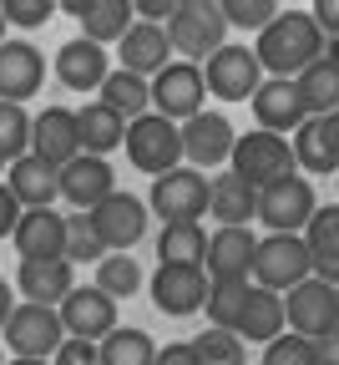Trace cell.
Returning a JSON list of instances; mask_svg holds the SVG:
<instances>
[{"label":"cell","instance_id":"1","mask_svg":"<svg viewBox=\"0 0 339 365\" xmlns=\"http://www.w3.org/2000/svg\"><path fill=\"white\" fill-rule=\"evenodd\" d=\"M259 61L268 76H283V81H299L314 61H324L329 51V36L319 31V21L309 11H283L264 36H259Z\"/></svg>","mask_w":339,"mask_h":365},{"label":"cell","instance_id":"2","mask_svg":"<svg viewBox=\"0 0 339 365\" xmlns=\"http://www.w3.org/2000/svg\"><path fill=\"white\" fill-rule=\"evenodd\" d=\"M228 36V16H223V0H177V11L167 21V41L172 51L192 66H203L223 51Z\"/></svg>","mask_w":339,"mask_h":365},{"label":"cell","instance_id":"3","mask_svg":"<svg viewBox=\"0 0 339 365\" xmlns=\"http://www.w3.org/2000/svg\"><path fill=\"white\" fill-rule=\"evenodd\" d=\"M314 279V259H309V244L304 234H268L259 239V254H254V284L259 289H273V294H288Z\"/></svg>","mask_w":339,"mask_h":365},{"label":"cell","instance_id":"4","mask_svg":"<svg viewBox=\"0 0 339 365\" xmlns=\"http://www.w3.org/2000/svg\"><path fill=\"white\" fill-rule=\"evenodd\" d=\"M233 173L264 193V188H273V182H283V178L299 173L294 143H288V137H278V132L254 127L249 137H238V148H233Z\"/></svg>","mask_w":339,"mask_h":365},{"label":"cell","instance_id":"5","mask_svg":"<svg viewBox=\"0 0 339 365\" xmlns=\"http://www.w3.org/2000/svg\"><path fill=\"white\" fill-rule=\"evenodd\" d=\"M66 325H61V309L51 304H16L11 325H6V350L16 360H56V350L66 345Z\"/></svg>","mask_w":339,"mask_h":365},{"label":"cell","instance_id":"6","mask_svg":"<svg viewBox=\"0 0 339 365\" xmlns=\"http://www.w3.org/2000/svg\"><path fill=\"white\" fill-rule=\"evenodd\" d=\"M208 198H213V182H208L198 168H172V173L152 178L147 208H152L162 223H198V218L208 213Z\"/></svg>","mask_w":339,"mask_h":365},{"label":"cell","instance_id":"7","mask_svg":"<svg viewBox=\"0 0 339 365\" xmlns=\"http://www.w3.org/2000/svg\"><path fill=\"white\" fill-rule=\"evenodd\" d=\"M127 158H132L137 173H152V178L182 168V127L167 122V117H157V112L137 117L127 127Z\"/></svg>","mask_w":339,"mask_h":365},{"label":"cell","instance_id":"8","mask_svg":"<svg viewBox=\"0 0 339 365\" xmlns=\"http://www.w3.org/2000/svg\"><path fill=\"white\" fill-rule=\"evenodd\" d=\"M203 81L223 102H254L268 76H264V61L254 46H223L213 61H203Z\"/></svg>","mask_w":339,"mask_h":365},{"label":"cell","instance_id":"9","mask_svg":"<svg viewBox=\"0 0 339 365\" xmlns=\"http://www.w3.org/2000/svg\"><path fill=\"white\" fill-rule=\"evenodd\" d=\"M319 213V198H314V182L309 178H283L273 188L259 193V218L268 223V234H304Z\"/></svg>","mask_w":339,"mask_h":365},{"label":"cell","instance_id":"10","mask_svg":"<svg viewBox=\"0 0 339 365\" xmlns=\"http://www.w3.org/2000/svg\"><path fill=\"white\" fill-rule=\"evenodd\" d=\"M208 289H213V279L203 264H157V274H152V304L172 319L208 309Z\"/></svg>","mask_w":339,"mask_h":365},{"label":"cell","instance_id":"11","mask_svg":"<svg viewBox=\"0 0 339 365\" xmlns=\"http://www.w3.org/2000/svg\"><path fill=\"white\" fill-rule=\"evenodd\" d=\"M203 97H208V81H203V66L192 61H172L162 76H152V112L177 127L203 112Z\"/></svg>","mask_w":339,"mask_h":365},{"label":"cell","instance_id":"12","mask_svg":"<svg viewBox=\"0 0 339 365\" xmlns=\"http://www.w3.org/2000/svg\"><path fill=\"white\" fill-rule=\"evenodd\" d=\"M86 218H91L96 234H102L107 254H132L142 239H147V203L132 198V193H122V188H117L102 208H91Z\"/></svg>","mask_w":339,"mask_h":365},{"label":"cell","instance_id":"13","mask_svg":"<svg viewBox=\"0 0 339 365\" xmlns=\"http://www.w3.org/2000/svg\"><path fill=\"white\" fill-rule=\"evenodd\" d=\"M61 325H66L71 340L102 345L112 330H122V325H117V299H112L107 289H96V284H76L71 299L61 304Z\"/></svg>","mask_w":339,"mask_h":365},{"label":"cell","instance_id":"14","mask_svg":"<svg viewBox=\"0 0 339 365\" xmlns=\"http://www.w3.org/2000/svg\"><path fill=\"white\" fill-rule=\"evenodd\" d=\"M283 309H288V330L304 335V340H319V335L339 330V289L324 284V279H309L299 289H288Z\"/></svg>","mask_w":339,"mask_h":365},{"label":"cell","instance_id":"15","mask_svg":"<svg viewBox=\"0 0 339 365\" xmlns=\"http://www.w3.org/2000/svg\"><path fill=\"white\" fill-rule=\"evenodd\" d=\"M233 122L223 112H198L192 122H182V158L192 168H218V163H233Z\"/></svg>","mask_w":339,"mask_h":365},{"label":"cell","instance_id":"16","mask_svg":"<svg viewBox=\"0 0 339 365\" xmlns=\"http://www.w3.org/2000/svg\"><path fill=\"white\" fill-rule=\"evenodd\" d=\"M112 193H117V173H112V163H107V158L81 153L76 163H66V168H61V198H66L76 213L102 208Z\"/></svg>","mask_w":339,"mask_h":365},{"label":"cell","instance_id":"17","mask_svg":"<svg viewBox=\"0 0 339 365\" xmlns=\"http://www.w3.org/2000/svg\"><path fill=\"white\" fill-rule=\"evenodd\" d=\"M112 71H117V66H112V56H107V46H96V41H86V36L66 41L61 51H56V81H61L66 91H102Z\"/></svg>","mask_w":339,"mask_h":365},{"label":"cell","instance_id":"18","mask_svg":"<svg viewBox=\"0 0 339 365\" xmlns=\"http://www.w3.org/2000/svg\"><path fill=\"white\" fill-rule=\"evenodd\" d=\"M16 254L21 264H36V259H66V244H71V228L56 208H26L21 228H16Z\"/></svg>","mask_w":339,"mask_h":365},{"label":"cell","instance_id":"19","mask_svg":"<svg viewBox=\"0 0 339 365\" xmlns=\"http://www.w3.org/2000/svg\"><path fill=\"white\" fill-rule=\"evenodd\" d=\"M31 153H36V158H46L51 168L76 163V158L86 153V148H81V122H76V112H71V107H46V112L36 117Z\"/></svg>","mask_w":339,"mask_h":365},{"label":"cell","instance_id":"20","mask_svg":"<svg viewBox=\"0 0 339 365\" xmlns=\"http://www.w3.org/2000/svg\"><path fill=\"white\" fill-rule=\"evenodd\" d=\"M254 117H259L264 132H278V137L299 132V127L309 122V107H304V97H299V81L268 76V81L259 86V97H254Z\"/></svg>","mask_w":339,"mask_h":365},{"label":"cell","instance_id":"21","mask_svg":"<svg viewBox=\"0 0 339 365\" xmlns=\"http://www.w3.org/2000/svg\"><path fill=\"white\" fill-rule=\"evenodd\" d=\"M46 81V61L31 41H6L0 46V102L26 107V97H36Z\"/></svg>","mask_w":339,"mask_h":365},{"label":"cell","instance_id":"22","mask_svg":"<svg viewBox=\"0 0 339 365\" xmlns=\"http://www.w3.org/2000/svg\"><path fill=\"white\" fill-rule=\"evenodd\" d=\"M16 289L26 294V304H51L61 309L76 289V264L71 259H36V264H21L16 274Z\"/></svg>","mask_w":339,"mask_h":365},{"label":"cell","instance_id":"23","mask_svg":"<svg viewBox=\"0 0 339 365\" xmlns=\"http://www.w3.org/2000/svg\"><path fill=\"white\" fill-rule=\"evenodd\" d=\"M66 11L81 21V36L86 41H96V46H122L127 41V31L137 26L132 16H137V6L132 0H66Z\"/></svg>","mask_w":339,"mask_h":365},{"label":"cell","instance_id":"24","mask_svg":"<svg viewBox=\"0 0 339 365\" xmlns=\"http://www.w3.org/2000/svg\"><path fill=\"white\" fill-rule=\"evenodd\" d=\"M117 56H122V71H132V76H162L172 61L167 56H177L172 51V41H167V26H147V21H137L132 31H127V41L117 46Z\"/></svg>","mask_w":339,"mask_h":365},{"label":"cell","instance_id":"25","mask_svg":"<svg viewBox=\"0 0 339 365\" xmlns=\"http://www.w3.org/2000/svg\"><path fill=\"white\" fill-rule=\"evenodd\" d=\"M254 254H259V239L254 228H218L208 234V279H249L254 274Z\"/></svg>","mask_w":339,"mask_h":365},{"label":"cell","instance_id":"26","mask_svg":"<svg viewBox=\"0 0 339 365\" xmlns=\"http://www.w3.org/2000/svg\"><path fill=\"white\" fill-rule=\"evenodd\" d=\"M294 158L314 178H329V173L339 178V112L334 117H309L294 132Z\"/></svg>","mask_w":339,"mask_h":365},{"label":"cell","instance_id":"27","mask_svg":"<svg viewBox=\"0 0 339 365\" xmlns=\"http://www.w3.org/2000/svg\"><path fill=\"white\" fill-rule=\"evenodd\" d=\"M6 188L21 198V208H51L56 198H61V168H51L46 158H21V163H11V173H6Z\"/></svg>","mask_w":339,"mask_h":365},{"label":"cell","instance_id":"28","mask_svg":"<svg viewBox=\"0 0 339 365\" xmlns=\"http://www.w3.org/2000/svg\"><path fill=\"white\" fill-rule=\"evenodd\" d=\"M208 213L218 218V228H249V218H259V188L244 182L238 173H218Z\"/></svg>","mask_w":339,"mask_h":365},{"label":"cell","instance_id":"29","mask_svg":"<svg viewBox=\"0 0 339 365\" xmlns=\"http://www.w3.org/2000/svg\"><path fill=\"white\" fill-rule=\"evenodd\" d=\"M76 122H81V148L91 153V158H107L112 148H127V117L122 112H112L102 97L96 102H86L81 112H76Z\"/></svg>","mask_w":339,"mask_h":365},{"label":"cell","instance_id":"30","mask_svg":"<svg viewBox=\"0 0 339 365\" xmlns=\"http://www.w3.org/2000/svg\"><path fill=\"white\" fill-rule=\"evenodd\" d=\"M304 244H309V259H314V279L339 289V203L314 213V223L304 228Z\"/></svg>","mask_w":339,"mask_h":365},{"label":"cell","instance_id":"31","mask_svg":"<svg viewBox=\"0 0 339 365\" xmlns=\"http://www.w3.org/2000/svg\"><path fill=\"white\" fill-rule=\"evenodd\" d=\"M283 325H288L283 294H273V289H259V284H254V294H249V309H244V319H238V340H259V345H273V340L283 335Z\"/></svg>","mask_w":339,"mask_h":365},{"label":"cell","instance_id":"32","mask_svg":"<svg viewBox=\"0 0 339 365\" xmlns=\"http://www.w3.org/2000/svg\"><path fill=\"white\" fill-rule=\"evenodd\" d=\"M102 102L112 107V112H122L127 122H137V117H147L152 112V81L147 76H132V71H112L107 76V86H102Z\"/></svg>","mask_w":339,"mask_h":365},{"label":"cell","instance_id":"33","mask_svg":"<svg viewBox=\"0 0 339 365\" xmlns=\"http://www.w3.org/2000/svg\"><path fill=\"white\" fill-rule=\"evenodd\" d=\"M157 259H162V264H203V259H208V234H203V223H162V234H157Z\"/></svg>","mask_w":339,"mask_h":365},{"label":"cell","instance_id":"34","mask_svg":"<svg viewBox=\"0 0 339 365\" xmlns=\"http://www.w3.org/2000/svg\"><path fill=\"white\" fill-rule=\"evenodd\" d=\"M299 97H304L309 117H334V112H339V71L329 66V56L314 61V66L299 76Z\"/></svg>","mask_w":339,"mask_h":365},{"label":"cell","instance_id":"35","mask_svg":"<svg viewBox=\"0 0 339 365\" xmlns=\"http://www.w3.org/2000/svg\"><path fill=\"white\" fill-rule=\"evenodd\" d=\"M249 294H254L249 279H213V289H208V325L238 330V319H244V309H249Z\"/></svg>","mask_w":339,"mask_h":365},{"label":"cell","instance_id":"36","mask_svg":"<svg viewBox=\"0 0 339 365\" xmlns=\"http://www.w3.org/2000/svg\"><path fill=\"white\" fill-rule=\"evenodd\" d=\"M31 137H36V117L16 102H0V163L31 158Z\"/></svg>","mask_w":339,"mask_h":365},{"label":"cell","instance_id":"37","mask_svg":"<svg viewBox=\"0 0 339 365\" xmlns=\"http://www.w3.org/2000/svg\"><path fill=\"white\" fill-rule=\"evenodd\" d=\"M102 365H157V345L147 330H112L102 340Z\"/></svg>","mask_w":339,"mask_h":365},{"label":"cell","instance_id":"38","mask_svg":"<svg viewBox=\"0 0 339 365\" xmlns=\"http://www.w3.org/2000/svg\"><path fill=\"white\" fill-rule=\"evenodd\" d=\"M142 284V269L132 254H107L102 264H96V289H107L112 299H132Z\"/></svg>","mask_w":339,"mask_h":365},{"label":"cell","instance_id":"39","mask_svg":"<svg viewBox=\"0 0 339 365\" xmlns=\"http://www.w3.org/2000/svg\"><path fill=\"white\" fill-rule=\"evenodd\" d=\"M192 345H198L203 365H244V340H238V330H218V325H208Z\"/></svg>","mask_w":339,"mask_h":365},{"label":"cell","instance_id":"40","mask_svg":"<svg viewBox=\"0 0 339 365\" xmlns=\"http://www.w3.org/2000/svg\"><path fill=\"white\" fill-rule=\"evenodd\" d=\"M66 228H71V244H66V259H71V264H86V259H91V264H102V259H107V244H102V234L91 228L86 213H71Z\"/></svg>","mask_w":339,"mask_h":365},{"label":"cell","instance_id":"41","mask_svg":"<svg viewBox=\"0 0 339 365\" xmlns=\"http://www.w3.org/2000/svg\"><path fill=\"white\" fill-rule=\"evenodd\" d=\"M223 16H228V26H244V31H268L283 11L273 6V0H223Z\"/></svg>","mask_w":339,"mask_h":365},{"label":"cell","instance_id":"42","mask_svg":"<svg viewBox=\"0 0 339 365\" xmlns=\"http://www.w3.org/2000/svg\"><path fill=\"white\" fill-rule=\"evenodd\" d=\"M264 365H319V350H314V340L288 330L273 345H264Z\"/></svg>","mask_w":339,"mask_h":365},{"label":"cell","instance_id":"43","mask_svg":"<svg viewBox=\"0 0 339 365\" xmlns=\"http://www.w3.org/2000/svg\"><path fill=\"white\" fill-rule=\"evenodd\" d=\"M0 6H6V21L21 31H36L56 16V0H0Z\"/></svg>","mask_w":339,"mask_h":365},{"label":"cell","instance_id":"44","mask_svg":"<svg viewBox=\"0 0 339 365\" xmlns=\"http://www.w3.org/2000/svg\"><path fill=\"white\" fill-rule=\"evenodd\" d=\"M51 365H102V345H91V340H66L56 350Z\"/></svg>","mask_w":339,"mask_h":365},{"label":"cell","instance_id":"45","mask_svg":"<svg viewBox=\"0 0 339 365\" xmlns=\"http://www.w3.org/2000/svg\"><path fill=\"white\" fill-rule=\"evenodd\" d=\"M21 218H26V208H21V198L0 182V239H16V228H21Z\"/></svg>","mask_w":339,"mask_h":365},{"label":"cell","instance_id":"46","mask_svg":"<svg viewBox=\"0 0 339 365\" xmlns=\"http://www.w3.org/2000/svg\"><path fill=\"white\" fill-rule=\"evenodd\" d=\"M157 365H203V355H198L192 340H172V345L157 350Z\"/></svg>","mask_w":339,"mask_h":365},{"label":"cell","instance_id":"47","mask_svg":"<svg viewBox=\"0 0 339 365\" xmlns=\"http://www.w3.org/2000/svg\"><path fill=\"white\" fill-rule=\"evenodd\" d=\"M309 16L319 21V31H324L329 41H339V0H314Z\"/></svg>","mask_w":339,"mask_h":365},{"label":"cell","instance_id":"48","mask_svg":"<svg viewBox=\"0 0 339 365\" xmlns=\"http://www.w3.org/2000/svg\"><path fill=\"white\" fill-rule=\"evenodd\" d=\"M172 11H177V0H137V16L147 21V26H162V21H172Z\"/></svg>","mask_w":339,"mask_h":365},{"label":"cell","instance_id":"49","mask_svg":"<svg viewBox=\"0 0 339 365\" xmlns=\"http://www.w3.org/2000/svg\"><path fill=\"white\" fill-rule=\"evenodd\" d=\"M314 350H319V365H339V330L319 335V340H314Z\"/></svg>","mask_w":339,"mask_h":365},{"label":"cell","instance_id":"50","mask_svg":"<svg viewBox=\"0 0 339 365\" xmlns=\"http://www.w3.org/2000/svg\"><path fill=\"white\" fill-rule=\"evenodd\" d=\"M11 314H16V299H11V284L0 279V330L11 325Z\"/></svg>","mask_w":339,"mask_h":365},{"label":"cell","instance_id":"51","mask_svg":"<svg viewBox=\"0 0 339 365\" xmlns=\"http://www.w3.org/2000/svg\"><path fill=\"white\" fill-rule=\"evenodd\" d=\"M324 56H329V66L339 71V41H329V51H324Z\"/></svg>","mask_w":339,"mask_h":365},{"label":"cell","instance_id":"52","mask_svg":"<svg viewBox=\"0 0 339 365\" xmlns=\"http://www.w3.org/2000/svg\"><path fill=\"white\" fill-rule=\"evenodd\" d=\"M6 26H11V21H6V6H0V46H6Z\"/></svg>","mask_w":339,"mask_h":365},{"label":"cell","instance_id":"53","mask_svg":"<svg viewBox=\"0 0 339 365\" xmlns=\"http://www.w3.org/2000/svg\"><path fill=\"white\" fill-rule=\"evenodd\" d=\"M6 365H51V360H6Z\"/></svg>","mask_w":339,"mask_h":365},{"label":"cell","instance_id":"54","mask_svg":"<svg viewBox=\"0 0 339 365\" xmlns=\"http://www.w3.org/2000/svg\"><path fill=\"white\" fill-rule=\"evenodd\" d=\"M0 365H6V350H0Z\"/></svg>","mask_w":339,"mask_h":365},{"label":"cell","instance_id":"55","mask_svg":"<svg viewBox=\"0 0 339 365\" xmlns=\"http://www.w3.org/2000/svg\"><path fill=\"white\" fill-rule=\"evenodd\" d=\"M0 168H6V163H0Z\"/></svg>","mask_w":339,"mask_h":365},{"label":"cell","instance_id":"56","mask_svg":"<svg viewBox=\"0 0 339 365\" xmlns=\"http://www.w3.org/2000/svg\"><path fill=\"white\" fill-rule=\"evenodd\" d=\"M244 365H249V360H244Z\"/></svg>","mask_w":339,"mask_h":365},{"label":"cell","instance_id":"57","mask_svg":"<svg viewBox=\"0 0 339 365\" xmlns=\"http://www.w3.org/2000/svg\"><path fill=\"white\" fill-rule=\"evenodd\" d=\"M334 182H339V178H334Z\"/></svg>","mask_w":339,"mask_h":365}]
</instances>
